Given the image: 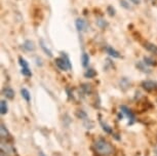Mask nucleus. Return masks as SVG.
I'll list each match as a JSON object with an SVG mask.
<instances>
[{
	"label": "nucleus",
	"mask_w": 157,
	"mask_h": 156,
	"mask_svg": "<svg viewBox=\"0 0 157 156\" xmlns=\"http://www.w3.org/2000/svg\"><path fill=\"white\" fill-rule=\"evenodd\" d=\"M81 61H82V66L87 67L88 63H90V57H88V55L87 54H82Z\"/></svg>",
	"instance_id": "ddd939ff"
},
{
	"label": "nucleus",
	"mask_w": 157,
	"mask_h": 156,
	"mask_svg": "<svg viewBox=\"0 0 157 156\" xmlns=\"http://www.w3.org/2000/svg\"><path fill=\"white\" fill-rule=\"evenodd\" d=\"M96 71L94 70H93V69H88L86 72H85V74H84V76L86 78H93V77H94L96 76Z\"/></svg>",
	"instance_id": "f3484780"
},
{
	"label": "nucleus",
	"mask_w": 157,
	"mask_h": 156,
	"mask_svg": "<svg viewBox=\"0 0 157 156\" xmlns=\"http://www.w3.org/2000/svg\"><path fill=\"white\" fill-rule=\"evenodd\" d=\"M142 87L146 89L147 92H152V90L157 89V82L152 80H145L142 82Z\"/></svg>",
	"instance_id": "7ed1b4c3"
},
{
	"label": "nucleus",
	"mask_w": 157,
	"mask_h": 156,
	"mask_svg": "<svg viewBox=\"0 0 157 156\" xmlns=\"http://www.w3.org/2000/svg\"><path fill=\"white\" fill-rule=\"evenodd\" d=\"M81 88L83 89V92L86 93V95H90V93L93 92V88H91V85L90 84H86V83H84V84H82V86Z\"/></svg>",
	"instance_id": "2eb2a0df"
},
{
	"label": "nucleus",
	"mask_w": 157,
	"mask_h": 156,
	"mask_svg": "<svg viewBox=\"0 0 157 156\" xmlns=\"http://www.w3.org/2000/svg\"><path fill=\"white\" fill-rule=\"evenodd\" d=\"M56 65H57L58 68L62 70V71H66V70H69L72 68L69 58H68V55L65 54H63L62 58L56 59Z\"/></svg>",
	"instance_id": "f03ea898"
},
{
	"label": "nucleus",
	"mask_w": 157,
	"mask_h": 156,
	"mask_svg": "<svg viewBox=\"0 0 157 156\" xmlns=\"http://www.w3.org/2000/svg\"><path fill=\"white\" fill-rule=\"evenodd\" d=\"M0 135H1V138L2 139H5V138H7L10 136V134H8V131L5 127V125L3 123H1V127H0Z\"/></svg>",
	"instance_id": "9b49d317"
},
{
	"label": "nucleus",
	"mask_w": 157,
	"mask_h": 156,
	"mask_svg": "<svg viewBox=\"0 0 157 156\" xmlns=\"http://www.w3.org/2000/svg\"><path fill=\"white\" fill-rule=\"evenodd\" d=\"M19 63L22 66V68H29V64L26 62V60H24L22 57L19 58Z\"/></svg>",
	"instance_id": "aec40b11"
},
{
	"label": "nucleus",
	"mask_w": 157,
	"mask_h": 156,
	"mask_svg": "<svg viewBox=\"0 0 157 156\" xmlns=\"http://www.w3.org/2000/svg\"><path fill=\"white\" fill-rule=\"evenodd\" d=\"M120 110H121V112H122L124 115H125L127 118H128V120H130V124H132V123H134V121H135V115L132 114V112L126 107V106H124V105L120 106Z\"/></svg>",
	"instance_id": "20e7f679"
},
{
	"label": "nucleus",
	"mask_w": 157,
	"mask_h": 156,
	"mask_svg": "<svg viewBox=\"0 0 157 156\" xmlns=\"http://www.w3.org/2000/svg\"><path fill=\"white\" fill-rule=\"evenodd\" d=\"M154 153H155V154L157 155V146L155 147V148H154Z\"/></svg>",
	"instance_id": "393cba45"
},
{
	"label": "nucleus",
	"mask_w": 157,
	"mask_h": 156,
	"mask_svg": "<svg viewBox=\"0 0 157 156\" xmlns=\"http://www.w3.org/2000/svg\"><path fill=\"white\" fill-rule=\"evenodd\" d=\"M106 51H107V54L109 55H111V57H113V58H120L119 52L117 51H115V49L113 48H111V46H107V48H106Z\"/></svg>",
	"instance_id": "1a4fd4ad"
},
{
	"label": "nucleus",
	"mask_w": 157,
	"mask_h": 156,
	"mask_svg": "<svg viewBox=\"0 0 157 156\" xmlns=\"http://www.w3.org/2000/svg\"><path fill=\"white\" fill-rule=\"evenodd\" d=\"M75 25H76V28L77 30L79 32H83V31H86V28H87V24L84 20L82 19H77L75 21Z\"/></svg>",
	"instance_id": "39448f33"
},
{
	"label": "nucleus",
	"mask_w": 157,
	"mask_h": 156,
	"mask_svg": "<svg viewBox=\"0 0 157 156\" xmlns=\"http://www.w3.org/2000/svg\"><path fill=\"white\" fill-rule=\"evenodd\" d=\"M94 148L102 155H110L113 152V147L104 139H99L94 143Z\"/></svg>",
	"instance_id": "f257e3e1"
},
{
	"label": "nucleus",
	"mask_w": 157,
	"mask_h": 156,
	"mask_svg": "<svg viewBox=\"0 0 157 156\" xmlns=\"http://www.w3.org/2000/svg\"><path fill=\"white\" fill-rule=\"evenodd\" d=\"M21 93H22V97L26 100V101H27V102H30V100H31V95H30V93H29V90H28V89H26V88H22V89H21Z\"/></svg>",
	"instance_id": "9d476101"
},
{
	"label": "nucleus",
	"mask_w": 157,
	"mask_h": 156,
	"mask_svg": "<svg viewBox=\"0 0 157 156\" xmlns=\"http://www.w3.org/2000/svg\"><path fill=\"white\" fill-rule=\"evenodd\" d=\"M0 111H1L2 115L7 112V104H6V102H5L4 100H2V101L0 102Z\"/></svg>",
	"instance_id": "f8f14e48"
},
{
	"label": "nucleus",
	"mask_w": 157,
	"mask_h": 156,
	"mask_svg": "<svg viewBox=\"0 0 157 156\" xmlns=\"http://www.w3.org/2000/svg\"><path fill=\"white\" fill-rule=\"evenodd\" d=\"M97 25L99 26L100 28L105 29L108 26V23L105 22V21H104L103 19H99V20H97Z\"/></svg>",
	"instance_id": "dca6fc26"
},
{
	"label": "nucleus",
	"mask_w": 157,
	"mask_h": 156,
	"mask_svg": "<svg viewBox=\"0 0 157 156\" xmlns=\"http://www.w3.org/2000/svg\"><path fill=\"white\" fill-rule=\"evenodd\" d=\"M130 1H132V3H135V4H140V0H130Z\"/></svg>",
	"instance_id": "b1692460"
},
{
	"label": "nucleus",
	"mask_w": 157,
	"mask_h": 156,
	"mask_svg": "<svg viewBox=\"0 0 157 156\" xmlns=\"http://www.w3.org/2000/svg\"><path fill=\"white\" fill-rule=\"evenodd\" d=\"M40 46H41V48H42L43 51H44V52H45V54H46L47 55H48V57H52V51H50L49 49L46 48V45L44 44V41H43V40H40Z\"/></svg>",
	"instance_id": "4468645a"
},
{
	"label": "nucleus",
	"mask_w": 157,
	"mask_h": 156,
	"mask_svg": "<svg viewBox=\"0 0 157 156\" xmlns=\"http://www.w3.org/2000/svg\"><path fill=\"white\" fill-rule=\"evenodd\" d=\"M3 96L8 100H13L14 98V92L13 88L10 87H5L3 89Z\"/></svg>",
	"instance_id": "423d86ee"
},
{
	"label": "nucleus",
	"mask_w": 157,
	"mask_h": 156,
	"mask_svg": "<svg viewBox=\"0 0 157 156\" xmlns=\"http://www.w3.org/2000/svg\"><path fill=\"white\" fill-rule=\"evenodd\" d=\"M107 11H108V14L110 17H114L115 16V10L113 6H111V5H109L107 7Z\"/></svg>",
	"instance_id": "412c9836"
},
{
	"label": "nucleus",
	"mask_w": 157,
	"mask_h": 156,
	"mask_svg": "<svg viewBox=\"0 0 157 156\" xmlns=\"http://www.w3.org/2000/svg\"><path fill=\"white\" fill-rule=\"evenodd\" d=\"M24 48L28 51H33L35 49V45H34V42L31 40H26L25 43H24Z\"/></svg>",
	"instance_id": "6e6552de"
},
{
	"label": "nucleus",
	"mask_w": 157,
	"mask_h": 156,
	"mask_svg": "<svg viewBox=\"0 0 157 156\" xmlns=\"http://www.w3.org/2000/svg\"><path fill=\"white\" fill-rule=\"evenodd\" d=\"M145 48L147 49L148 51L152 52V54L157 55V45H155L154 43H150V42H146L145 43Z\"/></svg>",
	"instance_id": "0eeeda50"
},
{
	"label": "nucleus",
	"mask_w": 157,
	"mask_h": 156,
	"mask_svg": "<svg viewBox=\"0 0 157 156\" xmlns=\"http://www.w3.org/2000/svg\"><path fill=\"white\" fill-rule=\"evenodd\" d=\"M120 3H121V5H122L123 7L127 8V10H129V8H130V6H129V5H127V3H126L125 1H124V0H121V1H120Z\"/></svg>",
	"instance_id": "5701e85b"
},
{
	"label": "nucleus",
	"mask_w": 157,
	"mask_h": 156,
	"mask_svg": "<svg viewBox=\"0 0 157 156\" xmlns=\"http://www.w3.org/2000/svg\"><path fill=\"white\" fill-rule=\"evenodd\" d=\"M100 123H101V125L103 126V129L106 132H108V134H111L112 132V129H111V127L109 125H107L106 123H104L102 120H100Z\"/></svg>",
	"instance_id": "a211bd4d"
},
{
	"label": "nucleus",
	"mask_w": 157,
	"mask_h": 156,
	"mask_svg": "<svg viewBox=\"0 0 157 156\" xmlns=\"http://www.w3.org/2000/svg\"><path fill=\"white\" fill-rule=\"evenodd\" d=\"M22 74L24 76H26V77H30V76H32V72L31 70L29 68H22Z\"/></svg>",
	"instance_id": "6ab92c4d"
},
{
	"label": "nucleus",
	"mask_w": 157,
	"mask_h": 156,
	"mask_svg": "<svg viewBox=\"0 0 157 156\" xmlns=\"http://www.w3.org/2000/svg\"><path fill=\"white\" fill-rule=\"evenodd\" d=\"M144 63L146 65H155V61H153L152 59H150L148 57H145L144 58Z\"/></svg>",
	"instance_id": "4be33fe9"
}]
</instances>
